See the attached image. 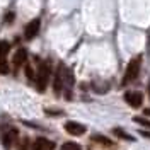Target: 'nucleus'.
I'll use <instances>...</instances> for the list:
<instances>
[{"label": "nucleus", "instance_id": "nucleus-1", "mask_svg": "<svg viewBox=\"0 0 150 150\" xmlns=\"http://www.w3.org/2000/svg\"><path fill=\"white\" fill-rule=\"evenodd\" d=\"M70 85H72V72L67 70L63 63H60L55 72V77H53V89L56 94H60L65 87H70Z\"/></svg>", "mask_w": 150, "mask_h": 150}, {"label": "nucleus", "instance_id": "nucleus-2", "mask_svg": "<svg viewBox=\"0 0 150 150\" xmlns=\"http://www.w3.org/2000/svg\"><path fill=\"white\" fill-rule=\"evenodd\" d=\"M140 65H142V58L140 56H135L133 60H130V63L125 70V75H123V85H130L140 74Z\"/></svg>", "mask_w": 150, "mask_h": 150}, {"label": "nucleus", "instance_id": "nucleus-3", "mask_svg": "<svg viewBox=\"0 0 150 150\" xmlns=\"http://www.w3.org/2000/svg\"><path fill=\"white\" fill-rule=\"evenodd\" d=\"M50 75H51L50 63H48V62H43V63L39 65V68L36 70V77H34V82L38 84V91H45V89H46Z\"/></svg>", "mask_w": 150, "mask_h": 150}, {"label": "nucleus", "instance_id": "nucleus-4", "mask_svg": "<svg viewBox=\"0 0 150 150\" xmlns=\"http://www.w3.org/2000/svg\"><path fill=\"white\" fill-rule=\"evenodd\" d=\"M125 101H126L128 106L138 109V108H142V104H143V96L138 91H130V92L125 94Z\"/></svg>", "mask_w": 150, "mask_h": 150}, {"label": "nucleus", "instance_id": "nucleus-5", "mask_svg": "<svg viewBox=\"0 0 150 150\" xmlns=\"http://www.w3.org/2000/svg\"><path fill=\"white\" fill-rule=\"evenodd\" d=\"M65 131L70 133V135H74V137H80V135H84L85 131H87V128L79 121H67L65 123Z\"/></svg>", "mask_w": 150, "mask_h": 150}, {"label": "nucleus", "instance_id": "nucleus-6", "mask_svg": "<svg viewBox=\"0 0 150 150\" xmlns=\"http://www.w3.org/2000/svg\"><path fill=\"white\" fill-rule=\"evenodd\" d=\"M39 29H41V19L36 17V19H33V21H29V24L24 29V36L28 38V39H33L39 33Z\"/></svg>", "mask_w": 150, "mask_h": 150}, {"label": "nucleus", "instance_id": "nucleus-7", "mask_svg": "<svg viewBox=\"0 0 150 150\" xmlns=\"http://www.w3.org/2000/svg\"><path fill=\"white\" fill-rule=\"evenodd\" d=\"M26 62H28V51L24 48H21V50L16 51V55L12 58V65L16 67V68H19V67L26 65Z\"/></svg>", "mask_w": 150, "mask_h": 150}, {"label": "nucleus", "instance_id": "nucleus-8", "mask_svg": "<svg viewBox=\"0 0 150 150\" xmlns=\"http://www.w3.org/2000/svg\"><path fill=\"white\" fill-rule=\"evenodd\" d=\"M55 149V143L50 142L48 138H38L33 143V150H53Z\"/></svg>", "mask_w": 150, "mask_h": 150}, {"label": "nucleus", "instance_id": "nucleus-9", "mask_svg": "<svg viewBox=\"0 0 150 150\" xmlns=\"http://www.w3.org/2000/svg\"><path fill=\"white\" fill-rule=\"evenodd\" d=\"M16 137H17V130H9L4 137H2V143H4V147L5 149H10V145H12V142L16 140Z\"/></svg>", "mask_w": 150, "mask_h": 150}, {"label": "nucleus", "instance_id": "nucleus-10", "mask_svg": "<svg viewBox=\"0 0 150 150\" xmlns=\"http://www.w3.org/2000/svg\"><path fill=\"white\" fill-rule=\"evenodd\" d=\"M10 51V45L7 41H0V62H7V55Z\"/></svg>", "mask_w": 150, "mask_h": 150}, {"label": "nucleus", "instance_id": "nucleus-11", "mask_svg": "<svg viewBox=\"0 0 150 150\" xmlns=\"http://www.w3.org/2000/svg\"><path fill=\"white\" fill-rule=\"evenodd\" d=\"M112 133H114V137H118V138H121V140H133V137H131L130 133H126V131L121 130V128H114Z\"/></svg>", "mask_w": 150, "mask_h": 150}, {"label": "nucleus", "instance_id": "nucleus-12", "mask_svg": "<svg viewBox=\"0 0 150 150\" xmlns=\"http://www.w3.org/2000/svg\"><path fill=\"white\" fill-rule=\"evenodd\" d=\"M60 150H82V149H80V145L75 143V142H67V143H63V145L60 147Z\"/></svg>", "mask_w": 150, "mask_h": 150}, {"label": "nucleus", "instance_id": "nucleus-13", "mask_svg": "<svg viewBox=\"0 0 150 150\" xmlns=\"http://www.w3.org/2000/svg\"><path fill=\"white\" fill-rule=\"evenodd\" d=\"M133 120H135V123H138V125H142V126L150 128V120H147V118H143V116H135Z\"/></svg>", "mask_w": 150, "mask_h": 150}, {"label": "nucleus", "instance_id": "nucleus-14", "mask_svg": "<svg viewBox=\"0 0 150 150\" xmlns=\"http://www.w3.org/2000/svg\"><path fill=\"white\" fill-rule=\"evenodd\" d=\"M26 77H28V79H31V80H34V77H36V72H34V70H33L29 65H26Z\"/></svg>", "mask_w": 150, "mask_h": 150}, {"label": "nucleus", "instance_id": "nucleus-15", "mask_svg": "<svg viewBox=\"0 0 150 150\" xmlns=\"http://www.w3.org/2000/svg\"><path fill=\"white\" fill-rule=\"evenodd\" d=\"M48 114H56V116H60L62 111H53V109H48Z\"/></svg>", "mask_w": 150, "mask_h": 150}, {"label": "nucleus", "instance_id": "nucleus-16", "mask_svg": "<svg viewBox=\"0 0 150 150\" xmlns=\"http://www.w3.org/2000/svg\"><path fill=\"white\" fill-rule=\"evenodd\" d=\"M19 150H28V143H26V142H24V143H22V145H21V149Z\"/></svg>", "mask_w": 150, "mask_h": 150}, {"label": "nucleus", "instance_id": "nucleus-17", "mask_svg": "<svg viewBox=\"0 0 150 150\" xmlns=\"http://www.w3.org/2000/svg\"><path fill=\"white\" fill-rule=\"evenodd\" d=\"M142 135H143V137H147V138H150V131H142Z\"/></svg>", "mask_w": 150, "mask_h": 150}, {"label": "nucleus", "instance_id": "nucleus-18", "mask_svg": "<svg viewBox=\"0 0 150 150\" xmlns=\"http://www.w3.org/2000/svg\"><path fill=\"white\" fill-rule=\"evenodd\" d=\"M143 114H145V116H150V108H149V109H145V111H143Z\"/></svg>", "mask_w": 150, "mask_h": 150}, {"label": "nucleus", "instance_id": "nucleus-19", "mask_svg": "<svg viewBox=\"0 0 150 150\" xmlns=\"http://www.w3.org/2000/svg\"><path fill=\"white\" fill-rule=\"evenodd\" d=\"M149 97H150V82H149Z\"/></svg>", "mask_w": 150, "mask_h": 150}]
</instances>
